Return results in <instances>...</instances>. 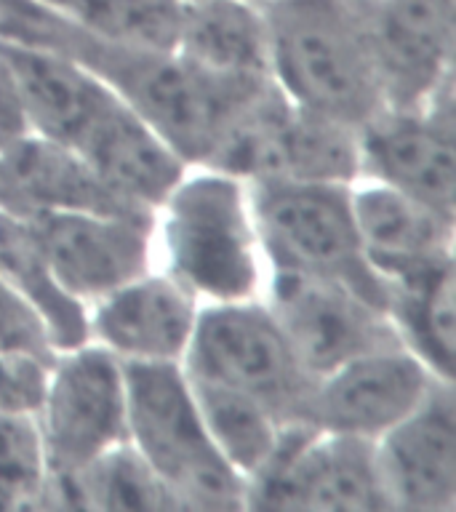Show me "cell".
I'll list each match as a JSON object with an SVG mask.
<instances>
[{"label": "cell", "mask_w": 456, "mask_h": 512, "mask_svg": "<svg viewBox=\"0 0 456 512\" xmlns=\"http://www.w3.org/2000/svg\"><path fill=\"white\" fill-rule=\"evenodd\" d=\"M200 302L158 267L88 304V342L120 363H182Z\"/></svg>", "instance_id": "9a60e30c"}, {"label": "cell", "mask_w": 456, "mask_h": 512, "mask_svg": "<svg viewBox=\"0 0 456 512\" xmlns=\"http://www.w3.org/2000/svg\"><path fill=\"white\" fill-rule=\"evenodd\" d=\"M190 384L214 446L232 470L248 483L267 467L291 424L283 422L272 408L240 392L192 382V379Z\"/></svg>", "instance_id": "7402d4cb"}, {"label": "cell", "mask_w": 456, "mask_h": 512, "mask_svg": "<svg viewBox=\"0 0 456 512\" xmlns=\"http://www.w3.org/2000/svg\"><path fill=\"white\" fill-rule=\"evenodd\" d=\"M182 368L187 379L254 398L288 424H307L315 379L270 307L256 299L200 304Z\"/></svg>", "instance_id": "8992f818"}, {"label": "cell", "mask_w": 456, "mask_h": 512, "mask_svg": "<svg viewBox=\"0 0 456 512\" xmlns=\"http://www.w3.org/2000/svg\"><path fill=\"white\" fill-rule=\"evenodd\" d=\"M174 54L232 86L270 83V30L262 0H184Z\"/></svg>", "instance_id": "d6986e66"}, {"label": "cell", "mask_w": 456, "mask_h": 512, "mask_svg": "<svg viewBox=\"0 0 456 512\" xmlns=\"http://www.w3.org/2000/svg\"><path fill=\"white\" fill-rule=\"evenodd\" d=\"M32 134L35 131H32L19 83H16L6 59L0 56V158L19 147L24 139H30Z\"/></svg>", "instance_id": "4316f807"}, {"label": "cell", "mask_w": 456, "mask_h": 512, "mask_svg": "<svg viewBox=\"0 0 456 512\" xmlns=\"http://www.w3.org/2000/svg\"><path fill=\"white\" fill-rule=\"evenodd\" d=\"M51 358L0 350V411L35 416Z\"/></svg>", "instance_id": "d4e9b609"}, {"label": "cell", "mask_w": 456, "mask_h": 512, "mask_svg": "<svg viewBox=\"0 0 456 512\" xmlns=\"http://www.w3.org/2000/svg\"><path fill=\"white\" fill-rule=\"evenodd\" d=\"M27 219L59 283L86 307L155 267L152 211H51Z\"/></svg>", "instance_id": "8fae6325"}, {"label": "cell", "mask_w": 456, "mask_h": 512, "mask_svg": "<svg viewBox=\"0 0 456 512\" xmlns=\"http://www.w3.org/2000/svg\"><path fill=\"white\" fill-rule=\"evenodd\" d=\"M0 350L54 358L46 328L40 318L0 280Z\"/></svg>", "instance_id": "484cf974"}, {"label": "cell", "mask_w": 456, "mask_h": 512, "mask_svg": "<svg viewBox=\"0 0 456 512\" xmlns=\"http://www.w3.org/2000/svg\"><path fill=\"white\" fill-rule=\"evenodd\" d=\"M88 64L147 120L187 166H214L224 139L248 104L272 86H232L187 64L174 51H131L80 35L62 46Z\"/></svg>", "instance_id": "3957f363"}, {"label": "cell", "mask_w": 456, "mask_h": 512, "mask_svg": "<svg viewBox=\"0 0 456 512\" xmlns=\"http://www.w3.org/2000/svg\"><path fill=\"white\" fill-rule=\"evenodd\" d=\"M0 280L38 315L56 352L88 342V307L59 283L30 219L3 206Z\"/></svg>", "instance_id": "44dd1931"}, {"label": "cell", "mask_w": 456, "mask_h": 512, "mask_svg": "<svg viewBox=\"0 0 456 512\" xmlns=\"http://www.w3.org/2000/svg\"><path fill=\"white\" fill-rule=\"evenodd\" d=\"M350 192L360 251L384 286L454 256L456 216L374 179H355Z\"/></svg>", "instance_id": "e0dca14e"}, {"label": "cell", "mask_w": 456, "mask_h": 512, "mask_svg": "<svg viewBox=\"0 0 456 512\" xmlns=\"http://www.w3.org/2000/svg\"><path fill=\"white\" fill-rule=\"evenodd\" d=\"M46 480L78 475L126 443V366L94 342L56 352L35 411Z\"/></svg>", "instance_id": "52a82bcc"}, {"label": "cell", "mask_w": 456, "mask_h": 512, "mask_svg": "<svg viewBox=\"0 0 456 512\" xmlns=\"http://www.w3.org/2000/svg\"><path fill=\"white\" fill-rule=\"evenodd\" d=\"M0 206L22 216L51 211H147L112 190L78 152L38 134L0 158Z\"/></svg>", "instance_id": "ac0fdd59"}, {"label": "cell", "mask_w": 456, "mask_h": 512, "mask_svg": "<svg viewBox=\"0 0 456 512\" xmlns=\"http://www.w3.org/2000/svg\"><path fill=\"white\" fill-rule=\"evenodd\" d=\"M126 366V440L176 510H243L246 480L208 435L182 363Z\"/></svg>", "instance_id": "277c9868"}, {"label": "cell", "mask_w": 456, "mask_h": 512, "mask_svg": "<svg viewBox=\"0 0 456 512\" xmlns=\"http://www.w3.org/2000/svg\"><path fill=\"white\" fill-rule=\"evenodd\" d=\"M72 30L131 51H174L184 0H48Z\"/></svg>", "instance_id": "603a6c76"}, {"label": "cell", "mask_w": 456, "mask_h": 512, "mask_svg": "<svg viewBox=\"0 0 456 512\" xmlns=\"http://www.w3.org/2000/svg\"><path fill=\"white\" fill-rule=\"evenodd\" d=\"M262 302L312 379L363 352L400 344L387 312L339 280L267 267Z\"/></svg>", "instance_id": "9c48e42d"}, {"label": "cell", "mask_w": 456, "mask_h": 512, "mask_svg": "<svg viewBox=\"0 0 456 512\" xmlns=\"http://www.w3.org/2000/svg\"><path fill=\"white\" fill-rule=\"evenodd\" d=\"M387 510L451 512L456 507V395L440 382L392 430L374 440Z\"/></svg>", "instance_id": "4fadbf2b"}, {"label": "cell", "mask_w": 456, "mask_h": 512, "mask_svg": "<svg viewBox=\"0 0 456 512\" xmlns=\"http://www.w3.org/2000/svg\"><path fill=\"white\" fill-rule=\"evenodd\" d=\"M0 56L19 83L32 131L70 150L115 99L110 83L62 46L0 35Z\"/></svg>", "instance_id": "2e32d148"}, {"label": "cell", "mask_w": 456, "mask_h": 512, "mask_svg": "<svg viewBox=\"0 0 456 512\" xmlns=\"http://www.w3.org/2000/svg\"><path fill=\"white\" fill-rule=\"evenodd\" d=\"M46 488V462L35 416L0 411V496H38Z\"/></svg>", "instance_id": "cb8c5ba5"}, {"label": "cell", "mask_w": 456, "mask_h": 512, "mask_svg": "<svg viewBox=\"0 0 456 512\" xmlns=\"http://www.w3.org/2000/svg\"><path fill=\"white\" fill-rule=\"evenodd\" d=\"M155 267L200 304L262 296L267 262L256 232L248 179L190 166L152 211Z\"/></svg>", "instance_id": "6da1fadb"}, {"label": "cell", "mask_w": 456, "mask_h": 512, "mask_svg": "<svg viewBox=\"0 0 456 512\" xmlns=\"http://www.w3.org/2000/svg\"><path fill=\"white\" fill-rule=\"evenodd\" d=\"M454 86L414 107H384L358 128L360 179L456 216Z\"/></svg>", "instance_id": "30bf717a"}, {"label": "cell", "mask_w": 456, "mask_h": 512, "mask_svg": "<svg viewBox=\"0 0 456 512\" xmlns=\"http://www.w3.org/2000/svg\"><path fill=\"white\" fill-rule=\"evenodd\" d=\"M248 187L267 267L339 280L384 310V283L360 251L352 184L254 179Z\"/></svg>", "instance_id": "5b68a950"}, {"label": "cell", "mask_w": 456, "mask_h": 512, "mask_svg": "<svg viewBox=\"0 0 456 512\" xmlns=\"http://www.w3.org/2000/svg\"><path fill=\"white\" fill-rule=\"evenodd\" d=\"M440 382L403 344L379 347L318 376L304 422L320 432L374 443Z\"/></svg>", "instance_id": "7c38bea8"}, {"label": "cell", "mask_w": 456, "mask_h": 512, "mask_svg": "<svg viewBox=\"0 0 456 512\" xmlns=\"http://www.w3.org/2000/svg\"><path fill=\"white\" fill-rule=\"evenodd\" d=\"M387 107H414L454 86L456 0H368Z\"/></svg>", "instance_id": "5bb4252c"}, {"label": "cell", "mask_w": 456, "mask_h": 512, "mask_svg": "<svg viewBox=\"0 0 456 512\" xmlns=\"http://www.w3.org/2000/svg\"><path fill=\"white\" fill-rule=\"evenodd\" d=\"M384 310L400 344L432 374L454 382L456 363V270L446 256L422 270L390 280Z\"/></svg>", "instance_id": "ffe728a7"}, {"label": "cell", "mask_w": 456, "mask_h": 512, "mask_svg": "<svg viewBox=\"0 0 456 512\" xmlns=\"http://www.w3.org/2000/svg\"><path fill=\"white\" fill-rule=\"evenodd\" d=\"M254 510H387L374 443L291 424L267 467L246 483Z\"/></svg>", "instance_id": "ba28073f"}, {"label": "cell", "mask_w": 456, "mask_h": 512, "mask_svg": "<svg viewBox=\"0 0 456 512\" xmlns=\"http://www.w3.org/2000/svg\"><path fill=\"white\" fill-rule=\"evenodd\" d=\"M272 83L288 102L347 126L387 107L368 0H262Z\"/></svg>", "instance_id": "7a4b0ae2"}]
</instances>
